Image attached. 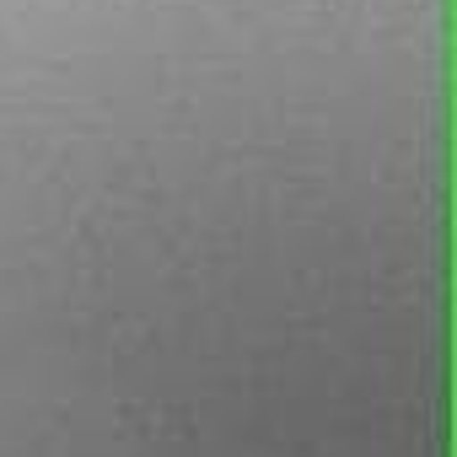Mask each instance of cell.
Returning a JSON list of instances; mask_svg holds the SVG:
<instances>
[]
</instances>
